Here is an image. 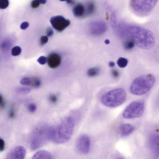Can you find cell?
Listing matches in <instances>:
<instances>
[{"label": "cell", "instance_id": "obj_1", "mask_svg": "<svg viewBox=\"0 0 159 159\" xmlns=\"http://www.w3.org/2000/svg\"><path fill=\"white\" fill-rule=\"evenodd\" d=\"M74 124V120L72 117L67 118L56 129L50 130V140L58 144L67 142L72 135Z\"/></svg>", "mask_w": 159, "mask_h": 159}, {"label": "cell", "instance_id": "obj_2", "mask_svg": "<svg viewBox=\"0 0 159 159\" xmlns=\"http://www.w3.org/2000/svg\"><path fill=\"white\" fill-rule=\"evenodd\" d=\"M132 40L139 47L144 49L151 48L154 43L152 33L148 30L138 26L130 27Z\"/></svg>", "mask_w": 159, "mask_h": 159}, {"label": "cell", "instance_id": "obj_3", "mask_svg": "<svg viewBox=\"0 0 159 159\" xmlns=\"http://www.w3.org/2000/svg\"><path fill=\"white\" fill-rule=\"evenodd\" d=\"M154 76L148 74L139 76L132 82L130 88L133 94L140 95L148 92L152 88L155 81Z\"/></svg>", "mask_w": 159, "mask_h": 159}, {"label": "cell", "instance_id": "obj_4", "mask_svg": "<svg viewBox=\"0 0 159 159\" xmlns=\"http://www.w3.org/2000/svg\"><path fill=\"white\" fill-rule=\"evenodd\" d=\"M126 98L125 90L119 88L110 90L103 95L100 101L104 106L110 107H114L123 104Z\"/></svg>", "mask_w": 159, "mask_h": 159}, {"label": "cell", "instance_id": "obj_5", "mask_svg": "<svg viewBox=\"0 0 159 159\" xmlns=\"http://www.w3.org/2000/svg\"><path fill=\"white\" fill-rule=\"evenodd\" d=\"M144 103L141 100H137L131 103L123 112V116L126 119H132L141 116L144 109Z\"/></svg>", "mask_w": 159, "mask_h": 159}, {"label": "cell", "instance_id": "obj_6", "mask_svg": "<svg viewBox=\"0 0 159 159\" xmlns=\"http://www.w3.org/2000/svg\"><path fill=\"white\" fill-rule=\"evenodd\" d=\"M157 1H132L131 5L133 10L138 14L145 15L149 12L157 3Z\"/></svg>", "mask_w": 159, "mask_h": 159}, {"label": "cell", "instance_id": "obj_7", "mask_svg": "<svg viewBox=\"0 0 159 159\" xmlns=\"http://www.w3.org/2000/svg\"><path fill=\"white\" fill-rule=\"evenodd\" d=\"M48 140H50V130L36 131L31 138L30 148L32 150H36L42 146Z\"/></svg>", "mask_w": 159, "mask_h": 159}, {"label": "cell", "instance_id": "obj_8", "mask_svg": "<svg viewBox=\"0 0 159 159\" xmlns=\"http://www.w3.org/2000/svg\"><path fill=\"white\" fill-rule=\"evenodd\" d=\"M76 146L79 152L83 154H87L90 147V140L89 136L85 134L80 136L76 141Z\"/></svg>", "mask_w": 159, "mask_h": 159}, {"label": "cell", "instance_id": "obj_9", "mask_svg": "<svg viewBox=\"0 0 159 159\" xmlns=\"http://www.w3.org/2000/svg\"><path fill=\"white\" fill-rule=\"evenodd\" d=\"M50 23L53 27L58 32L63 30L70 24V21L61 16H57L52 17Z\"/></svg>", "mask_w": 159, "mask_h": 159}, {"label": "cell", "instance_id": "obj_10", "mask_svg": "<svg viewBox=\"0 0 159 159\" xmlns=\"http://www.w3.org/2000/svg\"><path fill=\"white\" fill-rule=\"evenodd\" d=\"M25 154V149L23 146H17L8 153L7 159H24Z\"/></svg>", "mask_w": 159, "mask_h": 159}, {"label": "cell", "instance_id": "obj_11", "mask_svg": "<svg viewBox=\"0 0 159 159\" xmlns=\"http://www.w3.org/2000/svg\"><path fill=\"white\" fill-rule=\"evenodd\" d=\"M47 59L48 64L52 68L57 67L61 63V57L58 54L56 53H50L48 55Z\"/></svg>", "mask_w": 159, "mask_h": 159}, {"label": "cell", "instance_id": "obj_12", "mask_svg": "<svg viewBox=\"0 0 159 159\" xmlns=\"http://www.w3.org/2000/svg\"><path fill=\"white\" fill-rule=\"evenodd\" d=\"M134 127L132 125L128 123L122 124L119 127L120 133L122 136L129 135L134 131Z\"/></svg>", "mask_w": 159, "mask_h": 159}, {"label": "cell", "instance_id": "obj_13", "mask_svg": "<svg viewBox=\"0 0 159 159\" xmlns=\"http://www.w3.org/2000/svg\"><path fill=\"white\" fill-rule=\"evenodd\" d=\"M32 159H54L49 152L44 150L38 151L33 156Z\"/></svg>", "mask_w": 159, "mask_h": 159}, {"label": "cell", "instance_id": "obj_14", "mask_svg": "<svg viewBox=\"0 0 159 159\" xmlns=\"http://www.w3.org/2000/svg\"><path fill=\"white\" fill-rule=\"evenodd\" d=\"M73 12L74 15L77 17H80L84 15L85 8L81 4H78L74 6L73 9Z\"/></svg>", "mask_w": 159, "mask_h": 159}, {"label": "cell", "instance_id": "obj_15", "mask_svg": "<svg viewBox=\"0 0 159 159\" xmlns=\"http://www.w3.org/2000/svg\"><path fill=\"white\" fill-rule=\"evenodd\" d=\"M100 69L98 67H94L89 69L87 71V74L89 77H95L98 75Z\"/></svg>", "mask_w": 159, "mask_h": 159}, {"label": "cell", "instance_id": "obj_16", "mask_svg": "<svg viewBox=\"0 0 159 159\" xmlns=\"http://www.w3.org/2000/svg\"><path fill=\"white\" fill-rule=\"evenodd\" d=\"M135 43L132 39H129L124 43V46L125 48L127 50L132 49L134 46Z\"/></svg>", "mask_w": 159, "mask_h": 159}, {"label": "cell", "instance_id": "obj_17", "mask_svg": "<svg viewBox=\"0 0 159 159\" xmlns=\"http://www.w3.org/2000/svg\"><path fill=\"white\" fill-rule=\"evenodd\" d=\"M118 66L121 68L125 67L128 63V60L124 57H120L117 60V61Z\"/></svg>", "mask_w": 159, "mask_h": 159}, {"label": "cell", "instance_id": "obj_18", "mask_svg": "<svg viewBox=\"0 0 159 159\" xmlns=\"http://www.w3.org/2000/svg\"><path fill=\"white\" fill-rule=\"evenodd\" d=\"M21 52V49L20 47L18 46H16L12 49L11 54L13 56H17L20 54Z\"/></svg>", "mask_w": 159, "mask_h": 159}, {"label": "cell", "instance_id": "obj_19", "mask_svg": "<svg viewBox=\"0 0 159 159\" xmlns=\"http://www.w3.org/2000/svg\"><path fill=\"white\" fill-rule=\"evenodd\" d=\"M94 6L92 3L88 4L87 6V12L89 14H91L94 12Z\"/></svg>", "mask_w": 159, "mask_h": 159}, {"label": "cell", "instance_id": "obj_20", "mask_svg": "<svg viewBox=\"0 0 159 159\" xmlns=\"http://www.w3.org/2000/svg\"><path fill=\"white\" fill-rule=\"evenodd\" d=\"M9 1L7 0H2L0 1V8L4 9L8 6Z\"/></svg>", "mask_w": 159, "mask_h": 159}, {"label": "cell", "instance_id": "obj_21", "mask_svg": "<svg viewBox=\"0 0 159 159\" xmlns=\"http://www.w3.org/2000/svg\"><path fill=\"white\" fill-rule=\"evenodd\" d=\"M32 85L35 87H38L40 85V81L37 78H34L31 81Z\"/></svg>", "mask_w": 159, "mask_h": 159}, {"label": "cell", "instance_id": "obj_22", "mask_svg": "<svg viewBox=\"0 0 159 159\" xmlns=\"http://www.w3.org/2000/svg\"><path fill=\"white\" fill-rule=\"evenodd\" d=\"M47 58L43 56H41L37 59V61L40 64L44 65L47 62Z\"/></svg>", "mask_w": 159, "mask_h": 159}, {"label": "cell", "instance_id": "obj_23", "mask_svg": "<svg viewBox=\"0 0 159 159\" xmlns=\"http://www.w3.org/2000/svg\"><path fill=\"white\" fill-rule=\"evenodd\" d=\"M20 83L23 85H28L31 83V81L29 78H25L21 79Z\"/></svg>", "mask_w": 159, "mask_h": 159}, {"label": "cell", "instance_id": "obj_24", "mask_svg": "<svg viewBox=\"0 0 159 159\" xmlns=\"http://www.w3.org/2000/svg\"><path fill=\"white\" fill-rule=\"evenodd\" d=\"M48 40V38L47 36H42L40 39V44L42 45L46 43Z\"/></svg>", "mask_w": 159, "mask_h": 159}, {"label": "cell", "instance_id": "obj_25", "mask_svg": "<svg viewBox=\"0 0 159 159\" xmlns=\"http://www.w3.org/2000/svg\"><path fill=\"white\" fill-rule=\"evenodd\" d=\"M50 101L52 103L56 102L57 100V96L54 94L51 95L49 98Z\"/></svg>", "mask_w": 159, "mask_h": 159}, {"label": "cell", "instance_id": "obj_26", "mask_svg": "<svg viewBox=\"0 0 159 159\" xmlns=\"http://www.w3.org/2000/svg\"><path fill=\"white\" fill-rule=\"evenodd\" d=\"M111 74L113 77L115 78H117L119 76V73L116 70L114 69L111 71Z\"/></svg>", "mask_w": 159, "mask_h": 159}, {"label": "cell", "instance_id": "obj_27", "mask_svg": "<svg viewBox=\"0 0 159 159\" xmlns=\"http://www.w3.org/2000/svg\"><path fill=\"white\" fill-rule=\"evenodd\" d=\"M36 108V106L34 104H30L28 106V110L31 112H33L35 111Z\"/></svg>", "mask_w": 159, "mask_h": 159}, {"label": "cell", "instance_id": "obj_28", "mask_svg": "<svg viewBox=\"0 0 159 159\" xmlns=\"http://www.w3.org/2000/svg\"><path fill=\"white\" fill-rule=\"evenodd\" d=\"M39 0H33L31 3V6L33 8H36L39 6Z\"/></svg>", "mask_w": 159, "mask_h": 159}, {"label": "cell", "instance_id": "obj_29", "mask_svg": "<svg viewBox=\"0 0 159 159\" xmlns=\"http://www.w3.org/2000/svg\"><path fill=\"white\" fill-rule=\"evenodd\" d=\"M53 31L51 27H48L46 30V34L47 36L51 37L53 34Z\"/></svg>", "mask_w": 159, "mask_h": 159}, {"label": "cell", "instance_id": "obj_30", "mask_svg": "<svg viewBox=\"0 0 159 159\" xmlns=\"http://www.w3.org/2000/svg\"><path fill=\"white\" fill-rule=\"evenodd\" d=\"M29 25V24L27 22H24L21 24L20 28L22 30H25L28 27Z\"/></svg>", "mask_w": 159, "mask_h": 159}, {"label": "cell", "instance_id": "obj_31", "mask_svg": "<svg viewBox=\"0 0 159 159\" xmlns=\"http://www.w3.org/2000/svg\"><path fill=\"white\" fill-rule=\"evenodd\" d=\"M5 148V143L3 139H0V151H3Z\"/></svg>", "mask_w": 159, "mask_h": 159}, {"label": "cell", "instance_id": "obj_32", "mask_svg": "<svg viewBox=\"0 0 159 159\" xmlns=\"http://www.w3.org/2000/svg\"><path fill=\"white\" fill-rule=\"evenodd\" d=\"M15 112L13 110H11L9 113V116L11 118H13L15 116Z\"/></svg>", "mask_w": 159, "mask_h": 159}, {"label": "cell", "instance_id": "obj_33", "mask_svg": "<svg viewBox=\"0 0 159 159\" xmlns=\"http://www.w3.org/2000/svg\"><path fill=\"white\" fill-rule=\"evenodd\" d=\"M0 104L1 107H3L4 106V102L3 98L1 95L0 96Z\"/></svg>", "mask_w": 159, "mask_h": 159}, {"label": "cell", "instance_id": "obj_34", "mask_svg": "<svg viewBox=\"0 0 159 159\" xmlns=\"http://www.w3.org/2000/svg\"><path fill=\"white\" fill-rule=\"evenodd\" d=\"M108 65L110 67H112L115 66V63L114 62L111 61L109 62Z\"/></svg>", "mask_w": 159, "mask_h": 159}, {"label": "cell", "instance_id": "obj_35", "mask_svg": "<svg viewBox=\"0 0 159 159\" xmlns=\"http://www.w3.org/2000/svg\"><path fill=\"white\" fill-rule=\"evenodd\" d=\"M67 3L69 4H72L74 3V1L71 0L67 1Z\"/></svg>", "mask_w": 159, "mask_h": 159}, {"label": "cell", "instance_id": "obj_36", "mask_svg": "<svg viewBox=\"0 0 159 159\" xmlns=\"http://www.w3.org/2000/svg\"><path fill=\"white\" fill-rule=\"evenodd\" d=\"M39 2L40 3H41V4H43L45 3L47 1L46 0H39Z\"/></svg>", "mask_w": 159, "mask_h": 159}, {"label": "cell", "instance_id": "obj_37", "mask_svg": "<svg viewBox=\"0 0 159 159\" xmlns=\"http://www.w3.org/2000/svg\"><path fill=\"white\" fill-rule=\"evenodd\" d=\"M105 43L106 44H109L110 43V41L108 39H106L105 41Z\"/></svg>", "mask_w": 159, "mask_h": 159}, {"label": "cell", "instance_id": "obj_38", "mask_svg": "<svg viewBox=\"0 0 159 159\" xmlns=\"http://www.w3.org/2000/svg\"></svg>", "mask_w": 159, "mask_h": 159}]
</instances>
